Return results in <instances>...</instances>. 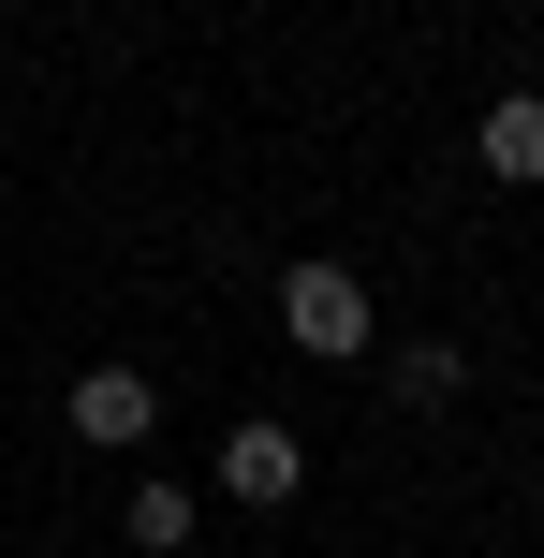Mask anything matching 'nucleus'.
<instances>
[{
	"label": "nucleus",
	"mask_w": 544,
	"mask_h": 558,
	"mask_svg": "<svg viewBox=\"0 0 544 558\" xmlns=\"http://www.w3.org/2000/svg\"><path fill=\"white\" fill-rule=\"evenodd\" d=\"M280 338L294 353H324V367H353L383 338V308H368V279L353 265H280Z\"/></svg>",
	"instance_id": "nucleus-1"
},
{
	"label": "nucleus",
	"mask_w": 544,
	"mask_h": 558,
	"mask_svg": "<svg viewBox=\"0 0 544 558\" xmlns=\"http://www.w3.org/2000/svg\"><path fill=\"white\" fill-rule=\"evenodd\" d=\"M471 162H486L500 192H544V88H500V104L471 118Z\"/></svg>",
	"instance_id": "nucleus-3"
},
{
	"label": "nucleus",
	"mask_w": 544,
	"mask_h": 558,
	"mask_svg": "<svg viewBox=\"0 0 544 558\" xmlns=\"http://www.w3.org/2000/svg\"><path fill=\"white\" fill-rule=\"evenodd\" d=\"M294 485H310V441H294L280 412H251V426H221V500H251V514H280Z\"/></svg>",
	"instance_id": "nucleus-2"
},
{
	"label": "nucleus",
	"mask_w": 544,
	"mask_h": 558,
	"mask_svg": "<svg viewBox=\"0 0 544 558\" xmlns=\"http://www.w3.org/2000/svg\"><path fill=\"white\" fill-rule=\"evenodd\" d=\"M192 514H206L192 485H162V471L133 485V544H147V558H177V544H192Z\"/></svg>",
	"instance_id": "nucleus-5"
},
{
	"label": "nucleus",
	"mask_w": 544,
	"mask_h": 558,
	"mask_svg": "<svg viewBox=\"0 0 544 558\" xmlns=\"http://www.w3.org/2000/svg\"><path fill=\"white\" fill-rule=\"evenodd\" d=\"M74 441H162V383L147 367H88L74 383Z\"/></svg>",
	"instance_id": "nucleus-4"
},
{
	"label": "nucleus",
	"mask_w": 544,
	"mask_h": 558,
	"mask_svg": "<svg viewBox=\"0 0 544 558\" xmlns=\"http://www.w3.org/2000/svg\"><path fill=\"white\" fill-rule=\"evenodd\" d=\"M457 383H471V353H457V338H412V353H398V397H412V412H442Z\"/></svg>",
	"instance_id": "nucleus-6"
}]
</instances>
